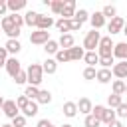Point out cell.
<instances>
[{
	"label": "cell",
	"mask_w": 127,
	"mask_h": 127,
	"mask_svg": "<svg viewBox=\"0 0 127 127\" xmlns=\"http://www.w3.org/2000/svg\"><path fill=\"white\" fill-rule=\"evenodd\" d=\"M123 28H125V20H123L121 16H115V18L109 20V24H107L109 36H113V34H123Z\"/></svg>",
	"instance_id": "cell-5"
},
{
	"label": "cell",
	"mask_w": 127,
	"mask_h": 127,
	"mask_svg": "<svg viewBox=\"0 0 127 127\" xmlns=\"http://www.w3.org/2000/svg\"><path fill=\"white\" fill-rule=\"evenodd\" d=\"M4 101H6V99H4L2 95H0V109H2V105H4Z\"/></svg>",
	"instance_id": "cell-47"
},
{
	"label": "cell",
	"mask_w": 127,
	"mask_h": 127,
	"mask_svg": "<svg viewBox=\"0 0 127 127\" xmlns=\"http://www.w3.org/2000/svg\"><path fill=\"white\" fill-rule=\"evenodd\" d=\"M125 87H127V83L123 79H113V83H111V89H113L115 95H123L125 93Z\"/></svg>",
	"instance_id": "cell-22"
},
{
	"label": "cell",
	"mask_w": 127,
	"mask_h": 127,
	"mask_svg": "<svg viewBox=\"0 0 127 127\" xmlns=\"http://www.w3.org/2000/svg\"><path fill=\"white\" fill-rule=\"evenodd\" d=\"M0 127H12V123H6V125H0Z\"/></svg>",
	"instance_id": "cell-50"
},
{
	"label": "cell",
	"mask_w": 127,
	"mask_h": 127,
	"mask_svg": "<svg viewBox=\"0 0 127 127\" xmlns=\"http://www.w3.org/2000/svg\"><path fill=\"white\" fill-rule=\"evenodd\" d=\"M79 28H81V24L77 20H69V32H77Z\"/></svg>",
	"instance_id": "cell-44"
},
{
	"label": "cell",
	"mask_w": 127,
	"mask_h": 127,
	"mask_svg": "<svg viewBox=\"0 0 127 127\" xmlns=\"http://www.w3.org/2000/svg\"><path fill=\"white\" fill-rule=\"evenodd\" d=\"M58 44H60V48H62V50H71V48L75 46V40H73V36H71V34H62V36H60V40H58Z\"/></svg>",
	"instance_id": "cell-14"
},
{
	"label": "cell",
	"mask_w": 127,
	"mask_h": 127,
	"mask_svg": "<svg viewBox=\"0 0 127 127\" xmlns=\"http://www.w3.org/2000/svg\"><path fill=\"white\" fill-rule=\"evenodd\" d=\"M111 73H113L117 79H125V77H127V62H117V64L111 67Z\"/></svg>",
	"instance_id": "cell-10"
},
{
	"label": "cell",
	"mask_w": 127,
	"mask_h": 127,
	"mask_svg": "<svg viewBox=\"0 0 127 127\" xmlns=\"http://www.w3.org/2000/svg\"><path fill=\"white\" fill-rule=\"evenodd\" d=\"M117 119V115H115V111L111 109V107H105V113H103V117H101V123H105V125H109V123H113Z\"/></svg>",
	"instance_id": "cell-27"
},
{
	"label": "cell",
	"mask_w": 127,
	"mask_h": 127,
	"mask_svg": "<svg viewBox=\"0 0 127 127\" xmlns=\"http://www.w3.org/2000/svg\"><path fill=\"white\" fill-rule=\"evenodd\" d=\"M73 20H77L79 24H83V22H87V20H89V14H87V10H83V8H79V10H75V16H73Z\"/></svg>",
	"instance_id": "cell-33"
},
{
	"label": "cell",
	"mask_w": 127,
	"mask_h": 127,
	"mask_svg": "<svg viewBox=\"0 0 127 127\" xmlns=\"http://www.w3.org/2000/svg\"><path fill=\"white\" fill-rule=\"evenodd\" d=\"M12 79L16 81V85H22V83H26V81H28V73H26V69H22V71H20L18 75H14Z\"/></svg>",
	"instance_id": "cell-37"
},
{
	"label": "cell",
	"mask_w": 127,
	"mask_h": 127,
	"mask_svg": "<svg viewBox=\"0 0 127 127\" xmlns=\"http://www.w3.org/2000/svg\"><path fill=\"white\" fill-rule=\"evenodd\" d=\"M56 28H58L62 34H69V20H64V18L56 20Z\"/></svg>",
	"instance_id": "cell-31"
},
{
	"label": "cell",
	"mask_w": 127,
	"mask_h": 127,
	"mask_svg": "<svg viewBox=\"0 0 127 127\" xmlns=\"http://www.w3.org/2000/svg\"><path fill=\"white\" fill-rule=\"evenodd\" d=\"M73 16H75V0H65L64 10H62V18L64 20H73Z\"/></svg>",
	"instance_id": "cell-9"
},
{
	"label": "cell",
	"mask_w": 127,
	"mask_h": 127,
	"mask_svg": "<svg viewBox=\"0 0 127 127\" xmlns=\"http://www.w3.org/2000/svg\"><path fill=\"white\" fill-rule=\"evenodd\" d=\"M62 127H73V125H69V123H64V125H62Z\"/></svg>",
	"instance_id": "cell-49"
},
{
	"label": "cell",
	"mask_w": 127,
	"mask_h": 127,
	"mask_svg": "<svg viewBox=\"0 0 127 127\" xmlns=\"http://www.w3.org/2000/svg\"><path fill=\"white\" fill-rule=\"evenodd\" d=\"M77 111L83 113V115H89V113L93 111V103H91V99H89V97H81V99L77 101Z\"/></svg>",
	"instance_id": "cell-11"
},
{
	"label": "cell",
	"mask_w": 127,
	"mask_h": 127,
	"mask_svg": "<svg viewBox=\"0 0 127 127\" xmlns=\"http://www.w3.org/2000/svg\"><path fill=\"white\" fill-rule=\"evenodd\" d=\"M28 101H30V99H28L24 93H22V95H18V97H16V105H18V109L22 111V109L26 107V103H28Z\"/></svg>",
	"instance_id": "cell-42"
},
{
	"label": "cell",
	"mask_w": 127,
	"mask_h": 127,
	"mask_svg": "<svg viewBox=\"0 0 127 127\" xmlns=\"http://www.w3.org/2000/svg\"><path fill=\"white\" fill-rule=\"evenodd\" d=\"M38 16H40V12H34V10H28L26 14H24V24L26 26H34L36 28V22H38Z\"/></svg>",
	"instance_id": "cell-18"
},
{
	"label": "cell",
	"mask_w": 127,
	"mask_h": 127,
	"mask_svg": "<svg viewBox=\"0 0 127 127\" xmlns=\"http://www.w3.org/2000/svg\"><path fill=\"white\" fill-rule=\"evenodd\" d=\"M38 105H48L50 101H52V93L48 91V89H40V93H38Z\"/></svg>",
	"instance_id": "cell-25"
},
{
	"label": "cell",
	"mask_w": 127,
	"mask_h": 127,
	"mask_svg": "<svg viewBox=\"0 0 127 127\" xmlns=\"http://www.w3.org/2000/svg\"><path fill=\"white\" fill-rule=\"evenodd\" d=\"M113 58L119 62H127V42H117L113 46Z\"/></svg>",
	"instance_id": "cell-8"
},
{
	"label": "cell",
	"mask_w": 127,
	"mask_h": 127,
	"mask_svg": "<svg viewBox=\"0 0 127 127\" xmlns=\"http://www.w3.org/2000/svg\"><path fill=\"white\" fill-rule=\"evenodd\" d=\"M125 93H127V87H125Z\"/></svg>",
	"instance_id": "cell-51"
},
{
	"label": "cell",
	"mask_w": 127,
	"mask_h": 127,
	"mask_svg": "<svg viewBox=\"0 0 127 127\" xmlns=\"http://www.w3.org/2000/svg\"><path fill=\"white\" fill-rule=\"evenodd\" d=\"M36 113H38V101H28L26 107L22 109V115L24 117H34Z\"/></svg>",
	"instance_id": "cell-20"
},
{
	"label": "cell",
	"mask_w": 127,
	"mask_h": 127,
	"mask_svg": "<svg viewBox=\"0 0 127 127\" xmlns=\"http://www.w3.org/2000/svg\"><path fill=\"white\" fill-rule=\"evenodd\" d=\"M38 93H40V89H38L36 85H28V87L24 89V95H26L30 101H36V99H38Z\"/></svg>",
	"instance_id": "cell-28"
},
{
	"label": "cell",
	"mask_w": 127,
	"mask_h": 127,
	"mask_svg": "<svg viewBox=\"0 0 127 127\" xmlns=\"http://www.w3.org/2000/svg\"><path fill=\"white\" fill-rule=\"evenodd\" d=\"M83 56H85V50H83V48H79V46H73V48L69 50V58H71V62L83 60Z\"/></svg>",
	"instance_id": "cell-23"
},
{
	"label": "cell",
	"mask_w": 127,
	"mask_h": 127,
	"mask_svg": "<svg viewBox=\"0 0 127 127\" xmlns=\"http://www.w3.org/2000/svg\"><path fill=\"white\" fill-rule=\"evenodd\" d=\"M99 64H101V67L111 69V67L115 65V58H101V60H99Z\"/></svg>",
	"instance_id": "cell-38"
},
{
	"label": "cell",
	"mask_w": 127,
	"mask_h": 127,
	"mask_svg": "<svg viewBox=\"0 0 127 127\" xmlns=\"http://www.w3.org/2000/svg\"><path fill=\"white\" fill-rule=\"evenodd\" d=\"M95 77H97V69L87 65V67L83 69V79H87V81H89V79H95Z\"/></svg>",
	"instance_id": "cell-36"
},
{
	"label": "cell",
	"mask_w": 127,
	"mask_h": 127,
	"mask_svg": "<svg viewBox=\"0 0 127 127\" xmlns=\"http://www.w3.org/2000/svg\"><path fill=\"white\" fill-rule=\"evenodd\" d=\"M60 50H62V48H60L58 40H50V42H48V44L44 46V52H46V54H54V56H56V54H58Z\"/></svg>",
	"instance_id": "cell-26"
},
{
	"label": "cell",
	"mask_w": 127,
	"mask_h": 127,
	"mask_svg": "<svg viewBox=\"0 0 127 127\" xmlns=\"http://www.w3.org/2000/svg\"><path fill=\"white\" fill-rule=\"evenodd\" d=\"M0 28H2V32H4V34H8V32H12L14 28H18V26H16V22H14V16H12V14L4 16V18H2V22H0Z\"/></svg>",
	"instance_id": "cell-13"
},
{
	"label": "cell",
	"mask_w": 127,
	"mask_h": 127,
	"mask_svg": "<svg viewBox=\"0 0 127 127\" xmlns=\"http://www.w3.org/2000/svg\"><path fill=\"white\" fill-rule=\"evenodd\" d=\"M50 40H52L50 38V32H46V30H36V32L30 34V42L36 44V46H46Z\"/></svg>",
	"instance_id": "cell-3"
},
{
	"label": "cell",
	"mask_w": 127,
	"mask_h": 127,
	"mask_svg": "<svg viewBox=\"0 0 127 127\" xmlns=\"http://www.w3.org/2000/svg\"><path fill=\"white\" fill-rule=\"evenodd\" d=\"M6 12H8V4L6 0H0V16H8Z\"/></svg>",
	"instance_id": "cell-45"
},
{
	"label": "cell",
	"mask_w": 127,
	"mask_h": 127,
	"mask_svg": "<svg viewBox=\"0 0 127 127\" xmlns=\"http://www.w3.org/2000/svg\"><path fill=\"white\" fill-rule=\"evenodd\" d=\"M101 14H103L105 18H109V20H113V18L117 16V8H115V6H111V4H107V6H103V10H101Z\"/></svg>",
	"instance_id": "cell-30"
},
{
	"label": "cell",
	"mask_w": 127,
	"mask_h": 127,
	"mask_svg": "<svg viewBox=\"0 0 127 127\" xmlns=\"http://www.w3.org/2000/svg\"><path fill=\"white\" fill-rule=\"evenodd\" d=\"M50 10H52L54 14H60V16H62V10H64V0H52Z\"/></svg>",
	"instance_id": "cell-35"
},
{
	"label": "cell",
	"mask_w": 127,
	"mask_h": 127,
	"mask_svg": "<svg viewBox=\"0 0 127 127\" xmlns=\"http://www.w3.org/2000/svg\"><path fill=\"white\" fill-rule=\"evenodd\" d=\"M99 40H101V36H99L97 30L87 32L85 38H83V50H87V52H95V48H99Z\"/></svg>",
	"instance_id": "cell-2"
},
{
	"label": "cell",
	"mask_w": 127,
	"mask_h": 127,
	"mask_svg": "<svg viewBox=\"0 0 127 127\" xmlns=\"http://www.w3.org/2000/svg\"><path fill=\"white\" fill-rule=\"evenodd\" d=\"M115 115H117L119 119H125V117H127V103H125V101L115 109Z\"/></svg>",
	"instance_id": "cell-41"
},
{
	"label": "cell",
	"mask_w": 127,
	"mask_h": 127,
	"mask_svg": "<svg viewBox=\"0 0 127 127\" xmlns=\"http://www.w3.org/2000/svg\"><path fill=\"white\" fill-rule=\"evenodd\" d=\"M83 125H85V127H99V125H101V121L89 113V115H85V119H83Z\"/></svg>",
	"instance_id": "cell-34"
},
{
	"label": "cell",
	"mask_w": 127,
	"mask_h": 127,
	"mask_svg": "<svg viewBox=\"0 0 127 127\" xmlns=\"http://www.w3.org/2000/svg\"><path fill=\"white\" fill-rule=\"evenodd\" d=\"M89 22H91V28H93V30H99V28L105 26V16H103L101 12H93V14L89 16Z\"/></svg>",
	"instance_id": "cell-12"
},
{
	"label": "cell",
	"mask_w": 127,
	"mask_h": 127,
	"mask_svg": "<svg viewBox=\"0 0 127 127\" xmlns=\"http://www.w3.org/2000/svg\"><path fill=\"white\" fill-rule=\"evenodd\" d=\"M26 119H28V117H24V115L20 113L18 117L12 119V127H26Z\"/></svg>",
	"instance_id": "cell-40"
},
{
	"label": "cell",
	"mask_w": 127,
	"mask_h": 127,
	"mask_svg": "<svg viewBox=\"0 0 127 127\" xmlns=\"http://www.w3.org/2000/svg\"><path fill=\"white\" fill-rule=\"evenodd\" d=\"M26 73H28V85H36L38 87L42 83V79H44V67L40 64H30Z\"/></svg>",
	"instance_id": "cell-1"
},
{
	"label": "cell",
	"mask_w": 127,
	"mask_h": 127,
	"mask_svg": "<svg viewBox=\"0 0 127 127\" xmlns=\"http://www.w3.org/2000/svg\"><path fill=\"white\" fill-rule=\"evenodd\" d=\"M52 26H56V22H54V18L52 16H46V14H40L38 16V22H36V30H50Z\"/></svg>",
	"instance_id": "cell-7"
},
{
	"label": "cell",
	"mask_w": 127,
	"mask_h": 127,
	"mask_svg": "<svg viewBox=\"0 0 127 127\" xmlns=\"http://www.w3.org/2000/svg\"><path fill=\"white\" fill-rule=\"evenodd\" d=\"M123 34L127 36V20H125V28H123Z\"/></svg>",
	"instance_id": "cell-48"
},
{
	"label": "cell",
	"mask_w": 127,
	"mask_h": 127,
	"mask_svg": "<svg viewBox=\"0 0 127 127\" xmlns=\"http://www.w3.org/2000/svg\"><path fill=\"white\" fill-rule=\"evenodd\" d=\"M111 75H113L111 69L101 67V69H97V77H95V79H97L99 83H109V81H111Z\"/></svg>",
	"instance_id": "cell-21"
},
{
	"label": "cell",
	"mask_w": 127,
	"mask_h": 127,
	"mask_svg": "<svg viewBox=\"0 0 127 127\" xmlns=\"http://www.w3.org/2000/svg\"><path fill=\"white\" fill-rule=\"evenodd\" d=\"M64 115L65 117H75L77 115V101H65L64 103Z\"/></svg>",
	"instance_id": "cell-17"
},
{
	"label": "cell",
	"mask_w": 127,
	"mask_h": 127,
	"mask_svg": "<svg viewBox=\"0 0 127 127\" xmlns=\"http://www.w3.org/2000/svg\"><path fill=\"white\" fill-rule=\"evenodd\" d=\"M83 60H85V64H87L89 67H95V64H99V56H97V52H85Z\"/></svg>",
	"instance_id": "cell-24"
},
{
	"label": "cell",
	"mask_w": 127,
	"mask_h": 127,
	"mask_svg": "<svg viewBox=\"0 0 127 127\" xmlns=\"http://www.w3.org/2000/svg\"><path fill=\"white\" fill-rule=\"evenodd\" d=\"M6 71H8V75L10 77H14V75H18L20 71H22V64H20V60L14 56V58H8V62H6Z\"/></svg>",
	"instance_id": "cell-6"
},
{
	"label": "cell",
	"mask_w": 127,
	"mask_h": 127,
	"mask_svg": "<svg viewBox=\"0 0 127 127\" xmlns=\"http://www.w3.org/2000/svg\"><path fill=\"white\" fill-rule=\"evenodd\" d=\"M6 62H8V52L6 48H0V67H6Z\"/></svg>",
	"instance_id": "cell-43"
},
{
	"label": "cell",
	"mask_w": 127,
	"mask_h": 127,
	"mask_svg": "<svg viewBox=\"0 0 127 127\" xmlns=\"http://www.w3.org/2000/svg\"><path fill=\"white\" fill-rule=\"evenodd\" d=\"M0 34H2V28H0Z\"/></svg>",
	"instance_id": "cell-52"
},
{
	"label": "cell",
	"mask_w": 127,
	"mask_h": 127,
	"mask_svg": "<svg viewBox=\"0 0 127 127\" xmlns=\"http://www.w3.org/2000/svg\"><path fill=\"white\" fill-rule=\"evenodd\" d=\"M6 4L12 14H18L22 8H26V0H6Z\"/></svg>",
	"instance_id": "cell-16"
},
{
	"label": "cell",
	"mask_w": 127,
	"mask_h": 127,
	"mask_svg": "<svg viewBox=\"0 0 127 127\" xmlns=\"http://www.w3.org/2000/svg\"><path fill=\"white\" fill-rule=\"evenodd\" d=\"M56 62H58V64L71 62V58H69V50H60V52L56 54Z\"/></svg>",
	"instance_id": "cell-32"
},
{
	"label": "cell",
	"mask_w": 127,
	"mask_h": 127,
	"mask_svg": "<svg viewBox=\"0 0 127 127\" xmlns=\"http://www.w3.org/2000/svg\"><path fill=\"white\" fill-rule=\"evenodd\" d=\"M4 48H6V52L8 54H18L20 50H22V44H20V40H8L6 44H4Z\"/></svg>",
	"instance_id": "cell-19"
},
{
	"label": "cell",
	"mask_w": 127,
	"mask_h": 127,
	"mask_svg": "<svg viewBox=\"0 0 127 127\" xmlns=\"http://www.w3.org/2000/svg\"><path fill=\"white\" fill-rule=\"evenodd\" d=\"M121 103H123V97H121V95H115V93H111V95L107 97V105H109L111 109H117Z\"/></svg>",
	"instance_id": "cell-29"
},
{
	"label": "cell",
	"mask_w": 127,
	"mask_h": 127,
	"mask_svg": "<svg viewBox=\"0 0 127 127\" xmlns=\"http://www.w3.org/2000/svg\"><path fill=\"white\" fill-rule=\"evenodd\" d=\"M2 113H4L8 119L18 117V115H20V109H18V105H16V99H6L4 105H2Z\"/></svg>",
	"instance_id": "cell-4"
},
{
	"label": "cell",
	"mask_w": 127,
	"mask_h": 127,
	"mask_svg": "<svg viewBox=\"0 0 127 127\" xmlns=\"http://www.w3.org/2000/svg\"><path fill=\"white\" fill-rule=\"evenodd\" d=\"M107 127H123V123H121L119 119H115V121H113V123H109Z\"/></svg>",
	"instance_id": "cell-46"
},
{
	"label": "cell",
	"mask_w": 127,
	"mask_h": 127,
	"mask_svg": "<svg viewBox=\"0 0 127 127\" xmlns=\"http://www.w3.org/2000/svg\"><path fill=\"white\" fill-rule=\"evenodd\" d=\"M42 67H44V73H48V75L56 73V71H58V62H56V58H48V60L42 64Z\"/></svg>",
	"instance_id": "cell-15"
},
{
	"label": "cell",
	"mask_w": 127,
	"mask_h": 127,
	"mask_svg": "<svg viewBox=\"0 0 127 127\" xmlns=\"http://www.w3.org/2000/svg\"><path fill=\"white\" fill-rule=\"evenodd\" d=\"M103 113H105V105H93V111H91V115H93V117H97V119L101 121Z\"/></svg>",
	"instance_id": "cell-39"
}]
</instances>
